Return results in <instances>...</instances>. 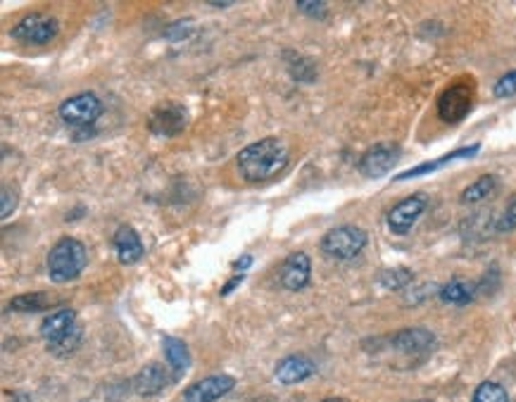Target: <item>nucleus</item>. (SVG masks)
<instances>
[{
  "mask_svg": "<svg viewBox=\"0 0 516 402\" xmlns=\"http://www.w3.org/2000/svg\"><path fill=\"white\" fill-rule=\"evenodd\" d=\"M289 159L290 152L286 143L279 138L266 136L245 145L235 158V167L248 183H265L281 174L289 167Z\"/></svg>",
  "mask_w": 516,
  "mask_h": 402,
  "instance_id": "nucleus-1",
  "label": "nucleus"
},
{
  "mask_svg": "<svg viewBox=\"0 0 516 402\" xmlns=\"http://www.w3.org/2000/svg\"><path fill=\"white\" fill-rule=\"evenodd\" d=\"M89 265V251L81 241H76L72 236H65L50 248L46 259L48 276L55 283H67V281L79 279V274L84 272Z\"/></svg>",
  "mask_w": 516,
  "mask_h": 402,
  "instance_id": "nucleus-2",
  "label": "nucleus"
},
{
  "mask_svg": "<svg viewBox=\"0 0 516 402\" xmlns=\"http://www.w3.org/2000/svg\"><path fill=\"white\" fill-rule=\"evenodd\" d=\"M366 244H369V234H366L365 228L355 227V224H343V227L327 231L320 245L321 252L328 255V258L348 262V259H355L357 255H362Z\"/></svg>",
  "mask_w": 516,
  "mask_h": 402,
  "instance_id": "nucleus-3",
  "label": "nucleus"
},
{
  "mask_svg": "<svg viewBox=\"0 0 516 402\" xmlns=\"http://www.w3.org/2000/svg\"><path fill=\"white\" fill-rule=\"evenodd\" d=\"M12 38L24 43V46H46L58 34H60V22L53 15L34 12V15L22 17L12 27Z\"/></svg>",
  "mask_w": 516,
  "mask_h": 402,
  "instance_id": "nucleus-4",
  "label": "nucleus"
},
{
  "mask_svg": "<svg viewBox=\"0 0 516 402\" xmlns=\"http://www.w3.org/2000/svg\"><path fill=\"white\" fill-rule=\"evenodd\" d=\"M103 114V103L96 93H76L60 105V120L67 127H91Z\"/></svg>",
  "mask_w": 516,
  "mask_h": 402,
  "instance_id": "nucleus-5",
  "label": "nucleus"
},
{
  "mask_svg": "<svg viewBox=\"0 0 516 402\" xmlns=\"http://www.w3.org/2000/svg\"><path fill=\"white\" fill-rule=\"evenodd\" d=\"M428 207V196L426 193H414V196H407L404 200H400L397 205H393L386 214L388 228L393 231L395 236L410 234L414 224L419 221V217L426 213Z\"/></svg>",
  "mask_w": 516,
  "mask_h": 402,
  "instance_id": "nucleus-6",
  "label": "nucleus"
},
{
  "mask_svg": "<svg viewBox=\"0 0 516 402\" xmlns=\"http://www.w3.org/2000/svg\"><path fill=\"white\" fill-rule=\"evenodd\" d=\"M474 107V89L469 84H452L438 98V117L445 124L462 122Z\"/></svg>",
  "mask_w": 516,
  "mask_h": 402,
  "instance_id": "nucleus-7",
  "label": "nucleus"
},
{
  "mask_svg": "<svg viewBox=\"0 0 516 402\" xmlns=\"http://www.w3.org/2000/svg\"><path fill=\"white\" fill-rule=\"evenodd\" d=\"M400 155H403V152H400V145L397 143L372 145V148L362 155V159H359V172H362L366 179H381V176H386L388 172L397 165Z\"/></svg>",
  "mask_w": 516,
  "mask_h": 402,
  "instance_id": "nucleus-8",
  "label": "nucleus"
},
{
  "mask_svg": "<svg viewBox=\"0 0 516 402\" xmlns=\"http://www.w3.org/2000/svg\"><path fill=\"white\" fill-rule=\"evenodd\" d=\"M189 124V112L186 107L179 105V103H162L150 112V120H148V129L158 136H176L181 134Z\"/></svg>",
  "mask_w": 516,
  "mask_h": 402,
  "instance_id": "nucleus-9",
  "label": "nucleus"
},
{
  "mask_svg": "<svg viewBox=\"0 0 516 402\" xmlns=\"http://www.w3.org/2000/svg\"><path fill=\"white\" fill-rule=\"evenodd\" d=\"M235 388V379L228 374H212L197 379L183 390V402H217Z\"/></svg>",
  "mask_w": 516,
  "mask_h": 402,
  "instance_id": "nucleus-10",
  "label": "nucleus"
},
{
  "mask_svg": "<svg viewBox=\"0 0 516 402\" xmlns=\"http://www.w3.org/2000/svg\"><path fill=\"white\" fill-rule=\"evenodd\" d=\"M390 348L397 350L400 355L407 357H419L428 355L433 348H435V336L428 331V329L412 327V329H400L397 334H393L388 338Z\"/></svg>",
  "mask_w": 516,
  "mask_h": 402,
  "instance_id": "nucleus-11",
  "label": "nucleus"
},
{
  "mask_svg": "<svg viewBox=\"0 0 516 402\" xmlns=\"http://www.w3.org/2000/svg\"><path fill=\"white\" fill-rule=\"evenodd\" d=\"M312 259L307 252H290L279 269V283L286 290H303L310 283Z\"/></svg>",
  "mask_w": 516,
  "mask_h": 402,
  "instance_id": "nucleus-12",
  "label": "nucleus"
},
{
  "mask_svg": "<svg viewBox=\"0 0 516 402\" xmlns=\"http://www.w3.org/2000/svg\"><path fill=\"white\" fill-rule=\"evenodd\" d=\"M317 374V365L312 362L307 355H289L279 359V365L273 369V376L283 386H296V383H303L310 376Z\"/></svg>",
  "mask_w": 516,
  "mask_h": 402,
  "instance_id": "nucleus-13",
  "label": "nucleus"
},
{
  "mask_svg": "<svg viewBox=\"0 0 516 402\" xmlns=\"http://www.w3.org/2000/svg\"><path fill=\"white\" fill-rule=\"evenodd\" d=\"M169 386V372L160 362L145 365L141 372L134 376V393L141 398H155Z\"/></svg>",
  "mask_w": 516,
  "mask_h": 402,
  "instance_id": "nucleus-14",
  "label": "nucleus"
},
{
  "mask_svg": "<svg viewBox=\"0 0 516 402\" xmlns=\"http://www.w3.org/2000/svg\"><path fill=\"white\" fill-rule=\"evenodd\" d=\"M114 251H117V258L122 265H136L138 259L145 255V245L141 241V236L136 234V228L129 227V224H122L112 236Z\"/></svg>",
  "mask_w": 516,
  "mask_h": 402,
  "instance_id": "nucleus-15",
  "label": "nucleus"
},
{
  "mask_svg": "<svg viewBox=\"0 0 516 402\" xmlns=\"http://www.w3.org/2000/svg\"><path fill=\"white\" fill-rule=\"evenodd\" d=\"M79 321H76V312L69 310V307H62V310H55L50 312L43 321H41V338L48 343H55L60 341L62 336H67L72 329L76 327Z\"/></svg>",
  "mask_w": 516,
  "mask_h": 402,
  "instance_id": "nucleus-16",
  "label": "nucleus"
},
{
  "mask_svg": "<svg viewBox=\"0 0 516 402\" xmlns=\"http://www.w3.org/2000/svg\"><path fill=\"white\" fill-rule=\"evenodd\" d=\"M479 151H481V143L457 148V151L448 152V155H443V158L431 159V162H424V165H419V167H414V169H407V172H400V174H397V182H407V179H417V176L438 172V169H443L445 165H450V162H455V159H466V158H474V155H479Z\"/></svg>",
  "mask_w": 516,
  "mask_h": 402,
  "instance_id": "nucleus-17",
  "label": "nucleus"
},
{
  "mask_svg": "<svg viewBox=\"0 0 516 402\" xmlns=\"http://www.w3.org/2000/svg\"><path fill=\"white\" fill-rule=\"evenodd\" d=\"M476 293H479V283H471V281L464 279H450L445 286H441L438 298H441L443 303L462 307V305H469L476 298Z\"/></svg>",
  "mask_w": 516,
  "mask_h": 402,
  "instance_id": "nucleus-18",
  "label": "nucleus"
},
{
  "mask_svg": "<svg viewBox=\"0 0 516 402\" xmlns=\"http://www.w3.org/2000/svg\"><path fill=\"white\" fill-rule=\"evenodd\" d=\"M162 348H165V357H167L169 369H172V374H174V379H179V376H181V374L190 367L189 345H186L181 338L165 336V338H162Z\"/></svg>",
  "mask_w": 516,
  "mask_h": 402,
  "instance_id": "nucleus-19",
  "label": "nucleus"
},
{
  "mask_svg": "<svg viewBox=\"0 0 516 402\" xmlns=\"http://www.w3.org/2000/svg\"><path fill=\"white\" fill-rule=\"evenodd\" d=\"M60 298L50 296V293H24V296H15L10 300V310L15 312H46L50 307H58Z\"/></svg>",
  "mask_w": 516,
  "mask_h": 402,
  "instance_id": "nucleus-20",
  "label": "nucleus"
},
{
  "mask_svg": "<svg viewBox=\"0 0 516 402\" xmlns=\"http://www.w3.org/2000/svg\"><path fill=\"white\" fill-rule=\"evenodd\" d=\"M495 190H497V179H495L493 174H483L462 190L459 200H462L464 205H476V203H483V200H488V197L493 196Z\"/></svg>",
  "mask_w": 516,
  "mask_h": 402,
  "instance_id": "nucleus-21",
  "label": "nucleus"
},
{
  "mask_svg": "<svg viewBox=\"0 0 516 402\" xmlns=\"http://www.w3.org/2000/svg\"><path fill=\"white\" fill-rule=\"evenodd\" d=\"M81 341H84V329H81V324H76V327L72 329L67 336H62L60 341L48 343L46 348L53 357H58V359H65V357L74 355L76 350H79V345H81Z\"/></svg>",
  "mask_w": 516,
  "mask_h": 402,
  "instance_id": "nucleus-22",
  "label": "nucleus"
},
{
  "mask_svg": "<svg viewBox=\"0 0 516 402\" xmlns=\"http://www.w3.org/2000/svg\"><path fill=\"white\" fill-rule=\"evenodd\" d=\"M414 281V274L407 267H393V269H383L379 274V283L388 290H403Z\"/></svg>",
  "mask_w": 516,
  "mask_h": 402,
  "instance_id": "nucleus-23",
  "label": "nucleus"
},
{
  "mask_svg": "<svg viewBox=\"0 0 516 402\" xmlns=\"http://www.w3.org/2000/svg\"><path fill=\"white\" fill-rule=\"evenodd\" d=\"M471 402H509V395L500 383H495V381H483V383H479V388L474 390Z\"/></svg>",
  "mask_w": 516,
  "mask_h": 402,
  "instance_id": "nucleus-24",
  "label": "nucleus"
},
{
  "mask_svg": "<svg viewBox=\"0 0 516 402\" xmlns=\"http://www.w3.org/2000/svg\"><path fill=\"white\" fill-rule=\"evenodd\" d=\"M516 228V196H512L507 200V205L502 210V214L495 221V231L500 234H507V231H514Z\"/></svg>",
  "mask_w": 516,
  "mask_h": 402,
  "instance_id": "nucleus-25",
  "label": "nucleus"
},
{
  "mask_svg": "<svg viewBox=\"0 0 516 402\" xmlns=\"http://www.w3.org/2000/svg\"><path fill=\"white\" fill-rule=\"evenodd\" d=\"M495 98H509V96H516V69L507 72L504 76L497 79V84L493 86Z\"/></svg>",
  "mask_w": 516,
  "mask_h": 402,
  "instance_id": "nucleus-26",
  "label": "nucleus"
},
{
  "mask_svg": "<svg viewBox=\"0 0 516 402\" xmlns=\"http://www.w3.org/2000/svg\"><path fill=\"white\" fill-rule=\"evenodd\" d=\"M296 8L300 10V12H304V15L310 17H324L327 15V3H314V0H300V3H296Z\"/></svg>",
  "mask_w": 516,
  "mask_h": 402,
  "instance_id": "nucleus-27",
  "label": "nucleus"
},
{
  "mask_svg": "<svg viewBox=\"0 0 516 402\" xmlns=\"http://www.w3.org/2000/svg\"><path fill=\"white\" fill-rule=\"evenodd\" d=\"M12 210H15V196H10V189H3V210H0V217L8 220Z\"/></svg>",
  "mask_w": 516,
  "mask_h": 402,
  "instance_id": "nucleus-28",
  "label": "nucleus"
},
{
  "mask_svg": "<svg viewBox=\"0 0 516 402\" xmlns=\"http://www.w3.org/2000/svg\"><path fill=\"white\" fill-rule=\"evenodd\" d=\"M243 274H241V276H231V281H228L227 286H224V289H221V298H227L228 293H231V290L235 289V286H241V283H243Z\"/></svg>",
  "mask_w": 516,
  "mask_h": 402,
  "instance_id": "nucleus-29",
  "label": "nucleus"
},
{
  "mask_svg": "<svg viewBox=\"0 0 516 402\" xmlns=\"http://www.w3.org/2000/svg\"><path fill=\"white\" fill-rule=\"evenodd\" d=\"M250 265H252V255H243V258L235 259V262H234L235 269H248Z\"/></svg>",
  "mask_w": 516,
  "mask_h": 402,
  "instance_id": "nucleus-30",
  "label": "nucleus"
},
{
  "mask_svg": "<svg viewBox=\"0 0 516 402\" xmlns=\"http://www.w3.org/2000/svg\"><path fill=\"white\" fill-rule=\"evenodd\" d=\"M210 5H212V8H228L231 3H228V0H224V3H217V0H214V3H210Z\"/></svg>",
  "mask_w": 516,
  "mask_h": 402,
  "instance_id": "nucleus-31",
  "label": "nucleus"
},
{
  "mask_svg": "<svg viewBox=\"0 0 516 402\" xmlns=\"http://www.w3.org/2000/svg\"><path fill=\"white\" fill-rule=\"evenodd\" d=\"M321 402H348V400H345V398H327V400Z\"/></svg>",
  "mask_w": 516,
  "mask_h": 402,
  "instance_id": "nucleus-32",
  "label": "nucleus"
},
{
  "mask_svg": "<svg viewBox=\"0 0 516 402\" xmlns=\"http://www.w3.org/2000/svg\"><path fill=\"white\" fill-rule=\"evenodd\" d=\"M412 402H433V400H412Z\"/></svg>",
  "mask_w": 516,
  "mask_h": 402,
  "instance_id": "nucleus-33",
  "label": "nucleus"
}]
</instances>
